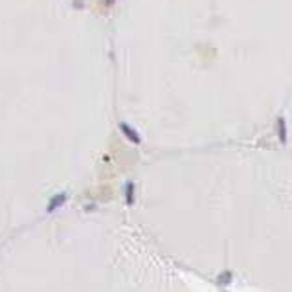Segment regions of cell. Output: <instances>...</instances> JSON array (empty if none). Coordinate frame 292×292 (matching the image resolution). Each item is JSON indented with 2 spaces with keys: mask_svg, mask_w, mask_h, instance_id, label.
Here are the masks:
<instances>
[{
  "mask_svg": "<svg viewBox=\"0 0 292 292\" xmlns=\"http://www.w3.org/2000/svg\"><path fill=\"white\" fill-rule=\"evenodd\" d=\"M121 129L125 130V132H127V136H129V138H130L132 142H140V138H138V136H136V134H134V132H132V130H130V129H129L127 125H121Z\"/></svg>",
  "mask_w": 292,
  "mask_h": 292,
  "instance_id": "obj_1",
  "label": "cell"
}]
</instances>
